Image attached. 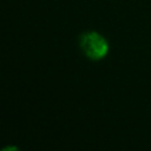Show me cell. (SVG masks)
I'll list each match as a JSON object with an SVG mask.
<instances>
[{
  "label": "cell",
  "instance_id": "obj_1",
  "mask_svg": "<svg viewBox=\"0 0 151 151\" xmlns=\"http://www.w3.org/2000/svg\"><path fill=\"white\" fill-rule=\"evenodd\" d=\"M80 48L83 53L91 60H101L109 52L106 39L94 31H88L80 37Z\"/></svg>",
  "mask_w": 151,
  "mask_h": 151
}]
</instances>
